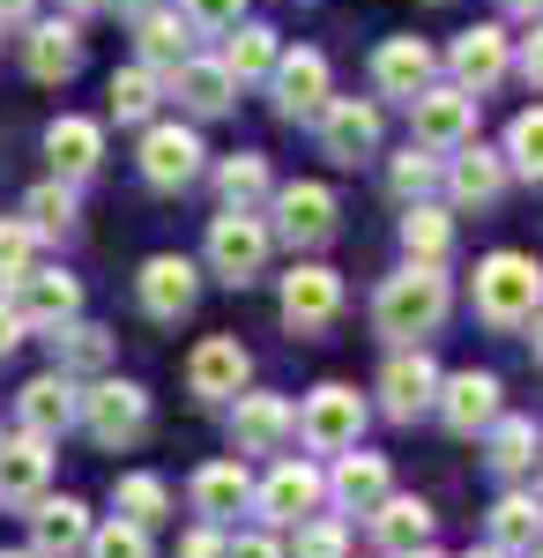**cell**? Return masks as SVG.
Returning a JSON list of instances; mask_svg holds the SVG:
<instances>
[{"label": "cell", "mask_w": 543, "mask_h": 558, "mask_svg": "<svg viewBox=\"0 0 543 558\" xmlns=\"http://www.w3.org/2000/svg\"><path fill=\"white\" fill-rule=\"evenodd\" d=\"M506 8H514V15H536V8H543V0H506Z\"/></svg>", "instance_id": "obj_53"}, {"label": "cell", "mask_w": 543, "mask_h": 558, "mask_svg": "<svg viewBox=\"0 0 543 558\" xmlns=\"http://www.w3.org/2000/svg\"><path fill=\"white\" fill-rule=\"evenodd\" d=\"M15 343H23V320H15V305L0 299V357H8V350H15Z\"/></svg>", "instance_id": "obj_50"}, {"label": "cell", "mask_w": 543, "mask_h": 558, "mask_svg": "<svg viewBox=\"0 0 543 558\" xmlns=\"http://www.w3.org/2000/svg\"><path fill=\"white\" fill-rule=\"evenodd\" d=\"M68 8H97V0H68Z\"/></svg>", "instance_id": "obj_59"}, {"label": "cell", "mask_w": 543, "mask_h": 558, "mask_svg": "<svg viewBox=\"0 0 543 558\" xmlns=\"http://www.w3.org/2000/svg\"><path fill=\"white\" fill-rule=\"evenodd\" d=\"M179 558H224V529H216V521H202V529L179 544Z\"/></svg>", "instance_id": "obj_48"}, {"label": "cell", "mask_w": 543, "mask_h": 558, "mask_svg": "<svg viewBox=\"0 0 543 558\" xmlns=\"http://www.w3.org/2000/svg\"><path fill=\"white\" fill-rule=\"evenodd\" d=\"M536 499H543V492H536Z\"/></svg>", "instance_id": "obj_60"}, {"label": "cell", "mask_w": 543, "mask_h": 558, "mask_svg": "<svg viewBox=\"0 0 543 558\" xmlns=\"http://www.w3.org/2000/svg\"><path fill=\"white\" fill-rule=\"evenodd\" d=\"M283 558H350V529H342L335 514H305L298 536L283 544Z\"/></svg>", "instance_id": "obj_42"}, {"label": "cell", "mask_w": 543, "mask_h": 558, "mask_svg": "<svg viewBox=\"0 0 543 558\" xmlns=\"http://www.w3.org/2000/svg\"><path fill=\"white\" fill-rule=\"evenodd\" d=\"M142 179L157 186V194H179V186H194L202 179V134L165 120V128L142 134Z\"/></svg>", "instance_id": "obj_14"}, {"label": "cell", "mask_w": 543, "mask_h": 558, "mask_svg": "<svg viewBox=\"0 0 543 558\" xmlns=\"http://www.w3.org/2000/svg\"><path fill=\"white\" fill-rule=\"evenodd\" d=\"M8 305H15L23 328H60V320L83 313V283H75L68 268H38V260H31V268L8 283Z\"/></svg>", "instance_id": "obj_9"}, {"label": "cell", "mask_w": 543, "mask_h": 558, "mask_svg": "<svg viewBox=\"0 0 543 558\" xmlns=\"http://www.w3.org/2000/svg\"><path fill=\"white\" fill-rule=\"evenodd\" d=\"M134 299H142V313L149 320H186L194 313V299H202V268L186 254H157V260H142V276H134Z\"/></svg>", "instance_id": "obj_10"}, {"label": "cell", "mask_w": 543, "mask_h": 558, "mask_svg": "<svg viewBox=\"0 0 543 558\" xmlns=\"http://www.w3.org/2000/svg\"><path fill=\"white\" fill-rule=\"evenodd\" d=\"M506 172L543 179V105H529V112L506 128Z\"/></svg>", "instance_id": "obj_43"}, {"label": "cell", "mask_w": 543, "mask_h": 558, "mask_svg": "<svg viewBox=\"0 0 543 558\" xmlns=\"http://www.w3.org/2000/svg\"><path fill=\"white\" fill-rule=\"evenodd\" d=\"M0 558H38V551H0Z\"/></svg>", "instance_id": "obj_58"}, {"label": "cell", "mask_w": 543, "mask_h": 558, "mask_svg": "<svg viewBox=\"0 0 543 558\" xmlns=\"http://www.w3.org/2000/svg\"><path fill=\"white\" fill-rule=\"evenodd\" d=\"M432 395H439V365H432L424 343H402L379 365V410H387L395 425H418L424 410H432Z\"/></svg>", "instance_id": "obj_8"}, {"label": "cell", "mask_w": 543, "mask_h": 558, "mask_svg": "<svg viewBox=\"0 0 543 558\" xmlns=\"http://www.w3.org/2000/svg\"><path fill=\"white\" fill-rule=\"evenodd\" d=\"M484 432H492V470L499 476H529L536 470V425H529V417H506L499 410Z\"/></svg>", "instance_id": "obj_37"}, {"label": "cell", "mask_w": 543, "mask_h": 558, "mask_svg": "<svg viewBox=\"0 0 543 558\" xmlns=\"http://www.w3.org/2000/svg\"><path fill=\"white\" fill-rule=\"evenodd\" d=\"M171 97L186 105V112H202V120H216V112H231V97H239V83H231V68L224 60H179L171 68Z\"/></svg>", "instance_id": "obj_27"}, {"label": "cell", "mask_w": 543, "mask_h": 558, "mask_svg": "<svg viewBox=\"0 0 543 558\" xmlns=\"http://www.w3.org/2000/svg\"><path fill=\"white\" fill-rule=\"evenodd\" d=\"M134 23H142V68H157V75H171V68L194 52V23L171 15V8H149V15H134Z\"/></svg>", "instance_id": "obj_32"}, {"label": "cell", "mask_w": 543, "mask_h": 558, "mask_svg": "<svg viewBox=\"0 0 543 558\" xmlns=\"http://www.w3.org/2000/svg\"><path fill=\"white\" fill-rule=\"evenodd\" d=\"M536 313H543V260H529V254H484L476 260V320L484 328L514 336Z\"/></svg>", "instance_id": "obj_2"}, {"label": "cell", "mask_w": 543, "mask_h": 558, "mask_svg": "<svg viewBox=\"0 0 543 558\" xmlns=\"http://www.w3.org/2000/svg\"><path fill=\"white\" fill-rule=\"evenodd\" d=\"M373 536H379V551H387V558L418 551V544H432V507H424V499H402V492H387V499L373 507Z\"/></svg>", "instance_id": "obj_30"}, {"label": "cell", "mask_w": 543, "mask_h": 558, "mask_svg": "<svg viewBox=\"0 0 543 558\" xmlns=\"http://www.w3.org/2000/svg\"><path fill=\"white\" fill-rule=\"evenodd\" d=\"M45 157H52V179H68V186H75V179H89L97 165H105V128L68 112V120H52V128H45Z\"/></svg>", "instance_id": "obj_24"}, {"label": "cell", "mask_w": 543, "mask_h": 558, "mask_svg": "<svg viewBox=\"0 0 543 558\" xmlns=\"http://www.w3.org/2000/svg\"><path fill=\"white\" fill-rule=\"evenodd\" d=\"M276 31H261V23H239V38H231V52H224V68H231V83H261L268 68H276Z\"/></svg>", "instance_id": "obj_38"}, {"label": "cell", "mask_w": 543, "mask_h": 558, "mask_svg": "<svg viewBox=\"0 0 543 558\" xmlns=\"http://www.w3.org/2000/svg\"><path fill=\"white\" fill-rule=\"evenodd\" d=\"M45 343H52V373H68V380H83V373H105V365H112V336L89 328L83 313L60 320V328H45Z\"/></svg>", "instance_id": "obj_29"}, {"label": "cell", "mask_w": 543, "mask_h": 558, "mask_svg": "<svg viewBox=\"0 0 543 558\" xmlns=\"http://www.w3.org/2000/svg\"><path fill=\"white\" fill-rule=\"evenodd\" d=\"M216 194H224V209H261V202L276 194L268 157H224V165H216Z\"/></svg>", "instance_id": "obj_36"}, {"label": "cell", "mask_w": 543, "mask_h": 558, "mask_svg": "<svg viewBox=\"0 0 543 558\" xmlns=\"http://www.w3.org/2000/svg\"><path fill=\"white\" fill-rule=\"evenodd\" d=\"M186 499H194V514L216 521V529H224L231 514H246V507H253L246 454H231V462H202V470H194V484H186Z\"/></svg>", "instance_id": "obj_18"}, {"label": "cell", "mask_w": 543, "mask_h": 558, "mask_svg": "<svg viewBox=\"0 0 543 558\" xmlns=\"http://www.w3.org/2000/svg\"><path fill=\"white\" fill-rule=\"evenodd\" d=\"M31 8L38 0H0V23H31Z\"/></svg>", "instance_id": "obj_51"}, {"label": "cell", "mask_w": 543, "mask_h": 558, "mask_svg": "<svg viewBox=\"0 0 543 558\" xmlns=\"http://www.w3.org/2000/svg\"><path fill=\"white\" fill-rule=\"evenodd\" d=\"M268 209H276L268 239H283V246H298V254H313V246H328V239H335V194L321 186V179H291V186H276Z\"/></svg>", "instance_id": "obj_7"}, {"label": "cell", "mask_w": 543, "mask_h": 558, "mask_svg": "<svg viewBox=\"0 0 543 558\" xmlns=\"http://www.w3.org/2000/svg\"><path fill=\"white\" fill-rule=\"evenodd\" d=\"M410 128H418V149H461L476 134V97L469 89H439L424 83L410 97Z\"/></svg>", "instance_id": "obj_13"}, {"label": "cell", "mask_w": 543, "mask_h": 558, "mask_svg": "<svg viewBox=\"0 0 543 558\" xmlns=\"http://www.w3.org/2000/svg\"><path fill=\"white\" fill-rule=\"evenodd\" d=\"M23 521H31V551L38 558H75L89 544V507L83 499H45L38 492Z\"/></svg>", "instance_id": "obj_22"}, {"label": "cell", "mask_w": 543, "mask_h": 558, "mask_svg": "<svg viewBox=\"0 0 543 558\" xmlns=\"http://www.w3.org/2000/svg\"><path fill=\"white\" fill-rule=\"evenodd\" d=\"M224 558H283V544L268 529H253V536H224Z\"/></svg>", "instance_id": "obj_47"}, {"label": "cell", "mask_w": 543, "mask_h": 558, "mask_svg": "<svg viewBox=\"0 0 543 558\" xmlns=\"http://www.w3.org/2000/svg\"><path fill=\"white\" fill-rule=\"evenodd\" d=\"M529 328H536V357H543V313H536V320H529Z\"/></svg>", "instance_id": "obj_55"}, {"label": "cell", "mask_w": 543, "mask_h": 558, "mask_svg": "<svg viewBox=\"0 0 543 558\" xmlns=\"http://www.w3.org/2000/svg\"><path fill=\"white\" fill-rule=\"evenodd\" d=\"M499 395H506L499 373H476V365H469V373H447V380H439L432 410H439V425L455 432V439H476V432L499 417Z\"/></svg>", "instance_id": "obj_12"}, {"label": "cell", "mask_w": 543, "mask_h": 558, "mask_svg": "<svg viewBox=\"0 0 543 558\" xmlns=\"http://www.w3.org/2000/svg\"><path fill=\"white\" fill-rule=\"evenodd\" d=\"M395 492V476H387V454H365V447H342L328 470V499L342 514H373L379 499Z\"/></svg>", "instance_id": "obj_19"}, {"label": "cell", "mask_w": 543, "mask_h": 558, "mask_svg": "<svg viewBox=\"0 0 543 558\" xmlns=\"http://www.w3.org/2000/svg\"><path fill=\"white\" fill-rule=\"evenodd\" d=\"M23 223H31L38 239H60V231L75 223V186H68V179H45V186H31V202H23Z\"/></svg>", "instance_id": "obj_40"}, {"label": "cell", "mask_w": 543, "mask_h": 558, "mask_svg": "<svg viewBox=\"0 0 543 558\" xmlns=\"http://www.w3.org/2000/svg\"><path fill=\"white\" fill-rule=\"evenodd\" d=\"M439 179H447V194H455L461 209H492V202L506 194V157L499 149H469V142H461V157L439 165Z\"/></svg>", "instance_id": "obj_26"}, {"label": "cell", "mask_w": 543, "mask_h": 558, "mask_svg": "<svg viewBox=\"0 0 543 558\" xmlns=\"http://www.w3.org/2000/svg\"><path fill=\"white\" fill-rule=\"evenodd\" d=\"M461 558H506V551H492V544H484V551H461Z\"/></svg>", "instance_id": "obj_56"}, {"label": "cell", "mask_w": 543, "mask_h": 558, "mask_svg": "<svg viewBox=\"0 0 543 558\" xmlns=\"http://www.w3.org/2000/svg\"><path fill=\"white\" fill-rule=\"evenodd\" d=\"M387 186L402 194V202H432V186H439V149H402L395 165H387Z\"/></svg>", "instance_id": "obj_41"}, {"label": "cell", "mask_w": 543, "mask_h": 558, "mask_svg": "<svg viewBox=\"0 0 543 558\" xmlns=\"http://www.w3.org/2000/svg\"><path fill=\"white\" fill-rule=\"evenodd\" d=\"M521 558H543V536H536V544H529V551H521Z\"/></svg>", "instance_id": "obj_57"}, {"label": "cell", "mask_w": 543, "mask_h": 558, "mask_svg": "<svg viewBox=\"0 0 543 558\" xmlns=\"http://www.w3.org/2000/svg\"><path fill=\"white\" fill-rule=\"evenodd\" d=\"M447 305H455V291H447V276L432 268V260H410L402 276H387L373 299V328L387 336V343H424L439 320H447Z\"/></svg>", "instance_id": "obj_1"}, {"label": "cell", "mask_w": 543, "mask_h": 558, "mask_svg": "<svg viewBox=\"0 0 543 558\" xmlns=\"http://www.w3.org/2000/svg\"><path fill=\"white\" fill-rule=\"evenodd\" d=\"M31 254H38V231L23 216H0V283H15L31 268Z\"/></svg>", "instance_id": "obj_45"}, {"label": "cell", "mask_w": 543, "mask_h": 558, "mask_svg": "<svg viewBox=\"0 0 543 558\" xmlns=\"http://www.w3.org/2000/svg\"><path fill=\"white\" fill-rule=\"evenodd\" d=\"M112 507H120V521H134V529H157V521L171 514V484L149 470H134L112 484Z\"/></svg>", "instance_id": "obj_35"}, {"label": "cell", "mask_w": 543, "mask_h": 558, "mask_svg": "<svg viewBox=\"0 0 543 558\" xmlns=\"http://www.w3.org/2000/svg\"><path fill=\"white\" fill-rule=\"evenodd\" d=\"M321 499H328V476L313 470V462H298V454H276L268 476L253 484V514L268 521V529H298L305 514H321Z\"/></svg>", "instance_id": "obj_6"}, {"label": "cell", "mask_w": 543, "mask_h": 558, "mask_svg": "<svg viewBox=\"0 0 543 558\" xmlns=\"http://www.w3.org/2000/svg\"><path fill=\"white\" fill-rule=\"evenodd\" d=\"M276 112L283 120H321V105H328V60L313 52V45H298V52H276Z\"/></svg>", "instance_id": "obj_17"}, {"label": "cell", "mask_w": 543, "mask_h": 558, "mask_svg": "<svg viewBox=\"0 0 543 558\" xmlns=\"http://www.w3.org/2000/svg\"><path fill=\"white\" fill-rule=\"evenodd\" d=\"M23 60H31L38 83H68V75L83 68V31H75V23H38L31 45H23Z\"/></svg>", "instance_id": "obj_31"}, {"label": "cell", "mask_w": 543, "mask_h": 558, "mask_svg": "<svg viewBox=\"0 0 543 558\" xmlns=\"http://www.w3.org/2000/svg\"><path fill=\"white\" fill-rule=\"evenodd\" d=\"M536 536H543V499L536 492H506L499 507H492V551L521 558Z\"/></svg>", "instance_id": "obj_34"}, {"label": "cell", "mask_w": 543, "mask_h": 558, "mask_svg": "<svg viewBox=\"0 0 543 558\" xmlns=\"http://www.w3.org/2000/svg\"><path fill=\"white\" fill-rule=\"evenodd\" d=\"M335 313H342V276H335V268L305 260V268L283 276V328H291V336H321Z\"/></svg>", "instance_id": "obj_15"}, {"label": "cell", "mask_w": 543, "mask_h": 558, "mask_svg": "<svg viewBox=\"0 0 543 558\" xmlns=\"http://www.w3.org/2000/svg\"><path fill=\"white\" fill-rule=\"evenodd\" d=\"M298 439V402L283 395H231V447L239 454H283Z\"/></svg>", "instance_id": "obj_11"}, {"label": "cell", "mask_w": 543, "mask_h": 558, "mask_svg": "<svg viewBox=\"0 0 543 558\" xmlns=\"http://www.w3.org/2000/svg\"><path fill=\"white\" fill-rule=\"evenodd\" d=\"M432 45L424 38H387L373 52V83H379V97H418L424 83H432Z\"/></svg>", "instance_id": "obj_28"}, {"label": "cell", "mask_w": 543, "mask_h": 558, "mask_svg": "<svg viewBox=\"0 0 543 558\" xmlns=\"http://www.w3.org/2000/svg\"><path fill=\"white\" fill-rule=\"evenodd\" d=\"M186 23L194 31H239L246 23V0H186Z\"/></svg>", "instance_id": "obj_46"}, {"label": "cell", "mask_w": 543, "mask_h": 558, "mask_svg": "<svg viewBox=\"0 0 543 558\" xmlns=\"http://www.w3.org/2000/svg\"><path fill=\"white\" fill-rule=\"evenodd\" d=\"M402 254L439 268V260L455 254V216L439 209V202H410V209H402Z\"/></svg>", "instance_id": "obj_33"}, {"label": "cell", "mask_w": 543, "mask_h": 558, "mask_svg": "<svg viewBox=\"0 0 543 558\" xmlns=\"http://www.w3.org/2000/svg\"><path fill=\"white\" fill-rule=\"evenodd\" d=\"M157 97H165V75H157V68H120V75H112V120H126V128L149 120Z\"/></svg>", "instance_id": "obj_39"}, {"label": "cell", "mask_w": 543, "mask_h": 558, "mask_svg": "<svg viewBox=\"0 0 543 558\" xmlns=\"http://www.w3.org/2000/svg\"><path fill=\"white\" fill-rule=\"evenodd\" d=\"M268 223L253 209H224L209 223V276L216 283H231V291H246V283H261V268H268Z\"/></svg>", "instance_id": "obj_5"}, {"label": "cell", "mask_w": 543, "mask_h": 558, "mask_svg": "<svg viewBox=\"0 0 543 558\" xmlns=\"http://www.w3.org/2000/svg\"><path fill=\"white\" fill-rule=\"evenodd\" d=\"M253 380V357L239 336H209V343H194L186 357V387H194V402H231V395H246Z\"/></svg>", "instance_id": "obj_16"}, {"label": "cell", "mask_w": 543, "mask_h": 558, "mask_svg": "<svg viewBox=\"0 0 543 558\" xmlns=\"http://www.w3.org/2000/svg\"><path fill=\"white\" fill-rule=\"evenodd\" d=\"M365 395L358 387H342V380H328V387H313L305 402H298V439L313 447V454H342V447H358L365 439Z\"/></svg>", "instance_id": "obj_4"}, {"label": "cell", "mask_w": 543, "mask_h": 558, "mask_svg": "<svg viewBox=\"0 0 543 558\" xmlns=\"http://www.w3.org/2000/svg\"><path fill=\"white\" fill-rule=\"evenodd\" d=\"M45 476H52V439H38V432L0 439V507H31Z\"/></svg>", "instance_id": "obj_23"}, {"label": "cell", "mask_w": 543, "mask_h": 558, "mask_svg": "<svg viewBox=\"0 0 543 558\" xmlns=\"http://www.w3.org/2000/svg\"><path fill=\"white\" fill-rule=\"evenodd\" d=\"M447 68H455V89H492L514 68V45H506V31L499 23H476V31H461L455 38V52H447Z\"/></svg>", "instance_id": "obj_21"}, {"label": "cell", "mask_w": 543, "mask_h": 558, "mask_svg": "<svg viewBox=\"0 0 543 558\" xmlns=\"http://www.w3.org/2000/svg\"><path fill=\"white\" fill-rule=\"evenodd\" d=\"M75 395L83 387L68 380V373H38V380L15 395V417H23V432H38V439H60V432L75 425Z\"/></svg>", "instance_id": "obj_25"}, {"label": "cell", "mask_w": 543, "mask_h": 558, "mask_svg": "<svg viewBox=\"0 0 543 558\" xmlns=\"http://www.w3.org/2000/svg\"><path fill=\"white\" fill-rule=\"evenodd\" d=\"M75 425H83L105 454H120V447H134V439L149 432V395L134 380H105V373H97V380L75 395Z\"/></svg>", "instance_id": "obj_3"}, {"label": "cell", "mask_w": 543, "mask_h": 558, "mask_svg": "<svg viewBox=\"0 0 543 558\" xmlns=\"http://www.w3.org/2000/svg\"><path fill=\"white\" fill-rule=\"evenodd\" d=\"M521 75H529V83L543 89V23H536V38L521 45Z\"/></svg>", "instance_id": "obj_49"}, {"label": "cell", "mask_w": 543, "mask_h": 558, "mask_svg": "<svg viewBox=\"0 0 543 558\" xmlns=\"http://www.w3.org/2000/svg\"><path fill=\"white\" fill-rule=\"evenodd\" d=\"M321 149L335 165H358L379 149V105H358V97H328L321 105Z\"/></svg>", "instance_id": "obj_20"}, {"label": "cell", "mask_w": 543, "mask_h": 558, "mask_svg": "<svg viewBox=\"0 0 543 558\" xmlns=\"http://www.w3.org/2000/svg\"><path fill=\"white\" fill-rule=\"evenodd\" d=\"M126 15H149V8H165V0H120Z\"/></svg>", "instance_id": "obj_52"}, {"label": "cell", "mask_w": 543, "mask_h": 558, "mask_svg": "<svg viewBox=\"0 0 543 558\" xmlns=\"http://www.w3.org/2000/svg\"><path fill=\"white\" fill-rule=\"evenodd\" d=\"M83 558H149V529H134V521H105V529H89Z\"/></svg>", "instance_id": "obj_44"}, {"label": "cell", "mask_w": 543, "mask_h": 558, "mask_svg": "<svg viewBox=\"0 0 543 558\" xmlns=\"http://www.w3.org/2000/svg\"><path fill=\"white\" fill-rule=\"evenodd\" d=\"M402 558H447V551H432V544H418V551H402Z\"/></svg>", "instance_id": "obj_54"}]
</instances>
